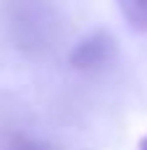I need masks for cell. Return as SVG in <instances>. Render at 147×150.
<instances>
[{
	"instance_id": "cell-4",
	"label": "cell",
	"mask_w": 147,
	"mask_h": 150,
	"mask_svg": "<svg viewBox=\"0 0 147 150\" xmlns=\"http://www.w3.org/2000/svg\"><path fill=\"white\" fill-rule=\"evenodd\" d=\"M137 150H147V134L139 140V145H137Z\"/></svg>"
},
{
	"instance_id": "cell-2",
	"label": "cell",
	"mask_w": 147,
	"mask_h": 150,
	"mask_svg": "<svg viewBox=\"0 0 147 150\" xmlns=\"http://www.w3.org/2000/svg\"><path fill=\"white\" fill-rule=\"evenodd\" d=\"M118 13L134 32H147V0H116Z\"/></svg>"
},
{
	"instance_id": "cell-3",
	"label": "cell",
	"mask_w": 147,
	"mask_h": 150,
	"mask_svg": "<svg viewBox=\"0 0 147 150\" xmlns=\"http://www.w3.org/2000/svg\"><path fill=\"white\" fill-rule=\"evenodd\" d=\"M16 150H55V148H50V145H45V142H32V140H21V142H16Z\"/></svg>"
},
{
	"instance_id": "cell-1",
	"label": "cell",
	"mask_w": 147,
	"mask_h": 150,
	"mask_svg": "<svg viewBox=\"0 0 147 150\" xmlns=\"http://www.w3.org/2000/svg\"><path fill=\"white\" fill-rule=\"evenodd\" d=\"M118 58V42L110 32L105 29H97L92 34H87L84 40H79L71 53H68V66L76 69V71H84V74H92V71H103L108 66H113Z\"/></svg>"
}]
</instances>
